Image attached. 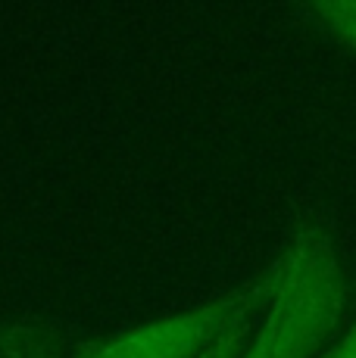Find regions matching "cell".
<instances>
[{
    "instance_id": "5b68a950",
    "label": "cell",
    "mask_w": 356,
    "mask_h": 358,
    "mask_svg": "<svg viewBox=\"0 0 356 358\" xmlns=\"http://www.w3.org/2000/svg\"><path fill=\"white\" fill-rule=\"evenodd\" d=\"M325 358H356V324L347 330V334L341 336V340L334 343L331 349H328Z\"/></svg>"
},
{
    "instance_id": "3957f363",
    "label": "cell",
    "mask_w": 356,
    "mask_h": 358,
    "mask_svg": "<svg viewBox=\"0 0 356 358\" xmlns=\"http://www.w3.org/2000/svg\"><path fill=\"white\" fill-rule=\"evenodd\" d=\"M313 13L334 38H341L347 47L356 50V0H328V3L313 6Z\"/></svg>"
},
{
    "instance_id": "6da1fadb",
    "label": "cell",
    "mask_w": 356,
    "mask_h": 358,
    "mask_svg": "<svg viewBox=\"0 0 356 358\" xmlns=\"http://www.w3.org/2000/svg\"><path fill=\"white\" fill-rule=\"evenodd\" d=\"M347 299L334 243L306 231L263 280L266 312L250 346L263 358H316L328 346Z\"/></svg>"
},
{
    "instance_id": "277c9868",
    "label": "cell",
    "mask_w": 356,
    "mask_h": 358,
    "mask_svg": "<svg viewBox=\"0 0 356 358\" xmlns=\"http://www.w3.org/2000/svg\"><path fill=\"white\" fill-rule=\"evenodd\" d=\"M247 330H250V324H247V318H244L241 324H235L231 330H225V334L219 336L216 343H210V346L203 349L197 358H238V349H241Z\"/></svg>"
},
{
    "instance_id": "7a4b0ae2",
    "label": "cell",
    "mask_w": 356,
    "mask_h": 358,
    "mask_svg": "<svg viewBox=\"0 0 356 358\" xmlns=\"http://www.w3.org/2000/svg\"><path fill=\"white\" fill-rule=\"evenodd\" d=\"M263 299V284L244 293H228L191 312L166 315L160 321L132 327L104 343L85 346L75 358H197L225 330L241 324Z\"/></svg>"
},
{
    "instance_id": "8992f818",
    "label": "cell",
    "mask_w": 356,
    "mask_h": 358,
    "mask_svg": "<svg viewBox=\"0 0 356 358\" xmlns=\"http://www.w3.org/2000/svg\"><path fill=\"white\" fill-rule=\"evenodd\" d=\"M241 358H263V355H259L253 346H247V349H244V355H241Z\"/></svg>"
}]
</instances>
